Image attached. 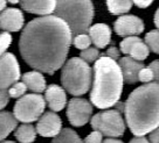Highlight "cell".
<instances>
[{"label":"cell","mask_w":159,"mask_h":143,"mask_svg":"<svg viewBox=\"0 0 159 143\" xmlns=\"http://www.w3.org/2000/svg\"><path fill=\"white\" fill-rule=\"evenodd\" d=\"M102 134L98 132H93L84 138L83 143H102Z\"/></svg>","instance_id":"obj_29"},{"label":"cell","mask_w":159,"mask_h":143,"mask_svg":"<svg viewBox=\"0 0 159 143\" xmlns=\"http://www.w3.org/2000/svg\"><path fill=\"white\" fill-rule=\"evenodd\" d=\"M71 41L69 27L57 16L36 18L22 29L20 55L30 68L53 74L66 63Z\"/></svg>","instance_id":"obj_1"},{"label":"cell","mask_w":159,"mask_h":143,"mask_svg":"<svg viewBox=\"0 0 159 143\" xmlns=\"http://www.w3.org/2000/svg\"><path fill=\"white\" fill-rule=\"evenodd\" d=\"M99 50L97 48H88L85 50H82L81 54H80V58L83 59L84 62H87L88 64L89 63H94L97 59L99 58Z\"/></svg>","instance_id":"obj_25"},{"label":"cell","mask_w":159,"mask_h":143,"mask_svg":"<svg viewBox=\"0 0 159 143\" xmlns=\"http://www.w3.org/2000/svg\"><path fill=\"white\" fill-rule=\"evenodd\" d=\"M132 4L139 7V8H146V7H149V6L152 5V1L151 0H134Z\"/></svg>","instance_id":"obj_34"},{"label":"cell","mask_w":159,"mask_h":143,"mask_svg":"<svg viewBox=\"0 0 159 143\" xmlns=\"http://www.w3.org/2000/svg\"><path fill=\"white\" fill-rule=\"evenodd\" d=\"M89 37L91 43L97 49H103L111 42V29L105 23H96L89 28Z\"/></svg>","instance_id":"obj_16"},{"label":"cell","mask_w":159,"mask_h":143,"mask_svg":"<svg viewBox=\"0 0 159 143\" xmlns=\"http://www.w3.org/2000/svg\"><path fill=\"white\" fill-rule=\"evenodd\" d=\"M43 98L48 107L54 112L62 111L67 104V94H66L65 89L56 84H50L46 87Z\"/></svg>","instance_id":"obj_14"},{"label":"cell","mask_w":159,"mask_h":143,"mask_svg":"<svg viewBox=\"0 0 159 143\" xmlns=\"http://www.w3.org/2000/svg\"><path fill=\"white\" fill-rule=\"evenodd\" d=\"M102 143H124L123 141H120L118 138H112V137H109V138H105L103 140V142Z\"/></svg>","instance_id":"obj_36"},{"label":"cell","mask_w":159,"mask_h":143,"mask_svg":"<svg viewBox=\"0 0 159 143\" xmlns=\"http://www.w3.org/2000/svg\"><path fill=\"white\" fill-rule=\"evenodd\" d=\"M123 74L116 61L101 55L94 65V83L91 84V105L101 109L114 107L123 92Z\"/></svg>","instance_id":"obj_3"},{"label":"cell","mask_w":159,"mask_h":143,"mask_svg":"<svg viewBox=\"0 0 159 143\" xmlns=\"http://www.w3.org/2000/svg\"><path fill=\"white\" fill-rule=\"evenodd\" d=\"M138 80L143 82L145 84L151 83V80H153V74H152V71L149 68H143V69L139 71Z\"/></svg>","instance_id":"obj_28"},{"label":"cell","mask_w":159,"mask_h":143,"mask_svg":"<svg viewBox=\"0 0 159 143\" xmlns=\"http://www.w3.org/2000/svg\"><path fill=\"white\" fill-rule=\"evenodd\" d=\"M8 100H10L8 91H0V111L5 108L6 105L8 104Z\"/></svg>","instance_id":"obj_32"},{"label":"cell","mask_w":159,"mask_h":143,"mask_svg":"<svg viewBox=\"0 0 159 143\" xmlns=\"http://www.w3.org/2000/svg\"><path fill=\"white\" fill-rule=\"evenodd\" d=\"M118 65L120 68L122 74H123V80L126 84H134L138 82V74L139 71L145 68L143 62L134 61L129 56H125L119 58Z\"/></svg>","instance_id":"obj_15"},{"label":"cell","mask_w":159,"mask_h":143,"mask_svg":"<svg viewBox=\"0 0 159 143\" xmlns=\"http://www.w3.org/2000/svg\"><path fill=\"white\" fill-rule=\"evenodd\" d=\"M105 56V57H108V58L112 59V61H117V59H119V55H120V53H119V50L116 48V47H110V48H108V50L105 51V54H103Z\"/></svg>","instance_id":"obj_30"},{"label":"cell","mask_w":159,"mask_h":143,"mask_svg":"<svg viewBox=\"0 0 159 143\" xmlns=\"http://www.w3.org/2000/svg\"><path fill=\"white\" fill-rule=\"evenodd\" d=\"M90 124L94 132H98L108 137L123 136L125 132V120L118 109H107L95 114L90 119Z\"/></svg>","instance_id":"obj_6"},{"label":"cell","mask_w":159,"mask_h":143,"mask_svg":"<svg viewBox=\"0 0 159 143\" xmlns=\"http://www.w3.org/2000/svg\"><path fill=\"white\" fill-rule=\"evenodd\" d=\"M144 42L151 51H153L156 54H159V30L158 29L149 32L148 34L145 35Z\"/></svg>","instance_id":"obj_23"},{"label":"cell","mask_w":159,"mask_h":143,"mask_svg":"<svg viewBox=\"0 0 159 143\" xmlns=\"http://www.w3.org/2000/svg\"><path fill=\"white\" fill-rule=\"evenodd\" d=\"M14 136L20 143H33L36 137V129L32 124H22L15 128Z\"/></svg>","instance_id":"obj_20"},{"label":"cell","mask_w":159,"mask_h":143,"mask_svg":"<svg viewBox=\"0 0 159 143\" xmlns=\"http://www.w3.org/2000/svg\"><path fill=\"white\" fill-rule=\"evenodd\" d=\"M132 1H107V6H108V10L111 14L115 15H122L128 13L131 7H132Z\"/></svg>","instance_id":"obj_22"},{"label":"cell","mask_w":159,"mask_h":143,"mask_svg":"<svg viewBox=\"0 0 159 143\" xmlns=\"http://www.w3.org/2000/svg\"><path fill=\"white\" fill-rule=\"evenodd\" d=\"M18 127V120L6 111H0V142L4 141Z\"/></svg>","instance_id":"obj_19"},{"label":"cell","mask_w":159,"mask_h":143,"mask_svg":"<svg viewBox=\"0 0 159 143\" xmlns=\"http://www.w3.org/2000/svg\"><path fill=\"white\" fill-rule=\"evenodd\" d=\"M154 25H156V27L159 30V7L158 10L156 11V14H154Z\"/></svg>","instance_id":"obj_37"},{"label":"cell","mask_w":159,"mask_h":143,"mask_svg":"<svg viewBox=\"0 0 159 143\" xmlns=\"http://www.w3.org/2000/svg\"><path fill=\"white\" fill-rule=\"evenodd\" d=\"M21 77L19 63L13 54L6 53L0 57V91H8Z\"/></svg>","instance_id":"obj_8"},{"label":"cell","mask_w":159,"mask_h":143,"mask_svg":"<svg viewBox=\"0 0 159 143\" xmlns=\"http://www.w3.org/2000/svg\"><path fill=\"white\" fill-rule=\"evenodd\" d=\"M119 48L124 55L131 57L134 61H138V62H143L144 59H146L150 53L148 45L145 44L144 41L139 39L138 36L125 37L119 43Z\"/></svg>","instance_id":"obj_11"},{"label":"cell","mask_w":159,"mask_h":143,"mask_svg":"<svg viewBox=\"0 0 159 143\" xmlns=\"http://www.w3.org/2000/svg\"><path fill=\"white\" fill-rule=\"evenodd\" d=\"M149 142L150 143H159V127L149 133Z\"/></svg>","instance_id":"obj_33"},{"label":"cell","mask_w":159,"mask_h":143,"mask_svg":"<svg viewBox=\"0 0 159 143\" xmlns=\"http://www.w3.org/2000/svg\"><path fill=\"white\" fill-rule=\"evenodd\" d=\"M22 83L27 86V90H30L32 92L40 94L46 91V79L39 71H30L26 72L22 76Z\"/></svg>","instance_id":"obj_18"},{"label":"cell","mask_w":159,"mask_h":143,"mask_svg":"<svg viewBox=\"0 0 159 143\" xmlns=\"http://www.w3.org/2000/svg\"><path fill=\"white\" fill-rule=\"evenodd\" d=\"M21 8L32 14H39L42 16H48L56 8V1L49 0V1H21L20 2Z\"/></svg>","instance_id":"obj_17"},{"label":"cell","mask_w":159,"mask_h":143,"mask_svg":"<svg viewBox=\"0 0 159 143\" xmlns=\"http://www.w3.org/2000/svg\"><path fill=\"white\" fill-rule=\"evenodd\" d=\"M55 14L66 22L74 37L89 32L95 10L91 1H56Z\"/></svg>","instance_id":"obj_4"},{"label":"cell","mask_w":159,"mask_h":143,"mask_svg":"<svg viewBox=\"0 0 159 143\" xmlns=\"http://www.w3.org/2000/svg\"><path fill=\"white\" fill-rule=\"evenodd\" d=\"M11 43H12V36L10 33L7 32L0 33V57L6 54V50L7 48H10Z\"/></svg>","instance_id":"obj_27"},{"label":"cell","mask_w":159,"mask_h":143,"mask_svg":"<svg viewBox=\"0 0 159 143\" xmlns=\"http://www.w3.org/2000/svg\"><path fill=\"white\" fill-rule=\"evenodd\" d=\"M93 114V105L87 99L76 98L70 99L67 107V116L69 122L74 127H82L89 122Z\"/></svg>","instance_id":"obj_9"},{"label":"cell","mask_w":159,"mask_h":143,"mask_svg":"<svg viewBox=\"0 0 159 143\" xmlns=\"http://www.w3.org/2000/svg\"><path fill=\"white\" fill-rule=\"evenodd\" d=\"M148 68L153 74V80H156V83L159 84V59H156L152 63H150V65Z\"/></svg>","instance_id":"obj_31"},{"label":"cell","mask_w":159,"mask_h":143,"mask_svg":"<svg viewBox=\"0 0 159 143\" xmlns=\"http://www.w3.org/2000/svg\"><path fill=\"white\" fill-rule=\"evenodd\" d=\"M0 143H15L14 141H2V142H0Z\"/></svg>","instance_id":"obj_39"},{"label":"cell","mask_w":159,"mask_h":143,"mask_svg":"<svg viewBox=\"0 0 159 143\" xmlns=\"http://www.w3.org/2000/svg\"><path fill=\"white\" fill-rule=\"evenodd\" d=\"M125 124L134 136H144L159 127V84L134 90L124 103Z\"/></svg>","instance_id":"obj_2"},{"label":"cell","mask_w":159,"mask_h":143,"mask_svg":"<svg viewBox=\"0 0 159 143\" xmlns=\"http://www.w3.org/2000/svg\"><path fill=\"white\" fill-rule=\"evenodd\" d=\"M61 84L65 91L74 97L87 93L93 84V70L80 57L68 59L62 66Z\"/></svg>","instance_id":"obj_5"},{"label":"cell","mask_w":159,"mask_h":143,"mask_svg":"<svg viewBox=\"0 0 159 143\" xmlns=\"http://www.w3.org/2000/svg\"><path fill=\"white\" fill-rule=\"evenodd\" d=\"M46 100L41 94H25L18 99L13 108L14 118L24 124H30L38 121L45 113Z\"/></svg>","instance_id":"obj_7"},{"label":"cell","mask_w":159,"mask_h":143,"mask_svg":"<svg viewBox=\"0 0 159 143\" xmlns=\"http://www.w3.org/2000/svg\"><path fill=\"white\" fill-rule=\"evenodd\" d=\"M26 91H27V86L22 82H18L8 89V95H10V98L20 99L21 97L25 95Z\"/></svg>","instance_id":"obj_26"},{"label":"cell","mask_w":159,"mask_h":143,"mask_svg":"<svg viewBox=\"0 0 159 143\" xmlns=\"http://www.w3.org/2000/svg\"><path fill=\"white\" fill-rule=\"evenodd\" d=\"M144 22L143 20L136 15H120L115 21L114 30L115 33L123 37L137 36L144 32Z\"/></svg>","instance_id":"obj_10"},{"label":"cell","mask_w":159,"mask_h":143,"mask_svg":"<svg viewBox=\"0 0 159 143\" xmlns=\"http://www.w3.org/2000/svg\"><path fill=\"white\" fill-rule=\"evenodd\" d=\"M6 5H7V2H6V1H4V0H0V13H1V12L6 8Z\"/></svg>","instance_id":"obj_38"},{"label":"cell","mask_w":159,"mask_h":143,"mask_svg":"<svg viewBox=\"0 0 159 143\" xmlns=\"http://www.w3.org/2000/svg\"><path fill=\"white\" fill-rule=\"evenodd\" d=\"M71 43L75 45V48H77V49H80L82 51V50H85V49H88V48H90L91 40H90L88 34H81V35L74 36Z\"/></svg>","instance_id":"obj_24"},{"label":"cell","mask_w":159,"mask_h":143,"mask_svg":"<svg viewBox=\"0 0 159 143\" xmlns=\"http://www.w3.org/2000/svg\"><path fill=\"white\" fill-rule=\"evenodd\" d=\"M129 143H150L149 140L144 136H136V137L131 138L129 141Z\"/></svg>","instance_id":"obj_35"},{"label":"cell","mask_w":159,"mask_h":143,"mask_svg":"<svg viewBox=\"0 0 159 143\" xmlns=\"http://www.w3.org/2000/svg\"><path fill=\"white\" fill-rule=\"evenodd\" d=\"M35 129L42 137H55L62 130V120L54 112H46L38 120Z\"/></svg>","instance_id":"obj_12"},{"label":"cell","mask_w":159,"mask_h":143,"mask_svg":"<svg viewBox=\"0 0 159 143\" xmlns=\"http://www.w3.org/2000/svg\"><path fill=\"white\" fill-rule=\"evenodd\" d=\"M24 23H25V18L19 8L10 7L5 8L0 13V27L7 33L19 32L20 29H22Z\"/></svg>","instance_id":"obj_13"},{"label":"cell","mask_w":159,"mask_h":143,"mask_svg":"<svg viewBox=\"0 0 159 143\" xmlns=\"http://www.w3.org/2000/svg\"><path fill=\"white\" fill-rule=\"evenodd\" d=\"M52 143H83V141L73 129L63 128L53 138Z\"/></svg>","instance_id":"obj_21"}]
</instances>
